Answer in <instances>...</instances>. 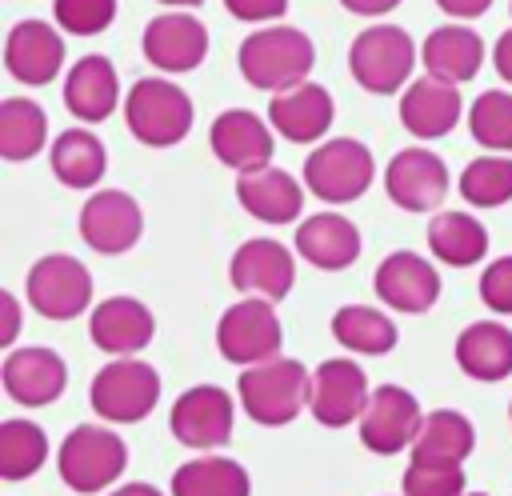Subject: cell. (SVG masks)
I'll return each instance as SVG.
<instances>
[{
	"mask_svg": "<svg viewBox=\"0 0 512 496\" xmlns=\"http://www.w3.org/2000/svg\"><path fill=\"white\" fill-rule=\"evenodd\" d=\"M236 64L252 88L284 92V88L308 80V72L316 64V48H312L308 32H300L292 24H264L252 36H244Z\"/></svg>",
	"mask_w": 512,
	"mask_h": 496,
	"instance_id": "6da1fadb",
	"label": "cell"
},
{
	"mask_svg": "<svg viewBox=\"0 0 512 496\" xmlns=\"http://www.w3.org/2000/svg\"><path fill=\"white\" fill-rule=\"evenodd\" d=\"M236 392H240V404L244 412L264 424V428H284L292 424L304 408H308V396H312V372L300 364V360H288V356H272L264 364H248L236 380Z\"/></svg>",
	"mask_w": 512,
	"mask_h": 496,
	"instance_id": "7a4b0ae2",
	"label": "cell"
},
{
	"mask_svg": "<svg viewBox=\"0 0 512 496\" xmlns=\"http://www.w3.org/2000/svg\"><path fill=\"white\" fill-rule=\"evenodd\" d=\"M124 120H128V132L140 144L172 148L192 132L196 112H192V96L180 84H172L164 76H144L128 88Z\"/></svg>",
	"mask_w": 512,
	"mask_h": 496,
	"instance_id": "3957f363",
	"label": "cell"
},
{
	"mask_svg": "<svg viewBox=\"0 0 512 496\" xmlns=\"http://www.w3.org/2000/svg\"><path fill=\"white\" fill-rule=\"evenodd\" d=\"M416 44L400 24H368L348 48L352 80L372 96H392L412 84Z\"/></svg>",
	"mask_w": 512,
	"mask_h": 496,
	"instance_id": "277c9868",
	"label": "cell"
},
{
	"mask_svg": "<svg viewBox=\"0 0 512 496\" xmlns=\"http://www.w3.org/2000/svg\"><path fill=\"white\" fill-rule=\"evenodd\" d=\"M124 468H128V444L104 424H76L56 456L60 480L80 496L108 488L112 480H120Z\"/></svg>",
	"mask_w": 512,
	"mask_h": 496,
	"instance_id": "5b68a950",
	"label": "cell"
},
{
	"mask_svg": "<svg viewBox=\"0 0 512 496\" xmlns=\"http://www.w3.org/2000/svg\"><path fill=\"white\" fill-rule=\"evenodd\" d=\"M88 404L112 424H136L160 404V372L132 356H112L88 384Z\"/></svg>",
	"mask_w": 512,
	"mask_h": 496,
	"instance_id": "8992f818",
	"label": "cell"
},
{
	"mask_svg": "<svg viewBox=\"0 0 512 496\" xmlns=\"http://www.w3.org/2000/svg\"><path fill=\"white\" fill-rule=\"evenodd\" d=\"M376 176V160L372 152L352 140V136H336V140H324L320 148L308 152L304 160V184L312 196H320L324 204H348V200H360L368 192Z\"/></svg>",
	"mask_w": 512,
	"mask_h": 496,
	"instance_id": "52a82bcc",
	"label": "cell"
},
{
	"mask_svg": "<svg viewBox=\"0 0 512 496\" xmlns=\"http://www.w3.org/2000/svg\"><path fill=\"white\" fill-rule=\"evenodd\" d=\"M280 340H284L280 316L264 296H248L224 308V316L216 320V348L228 364H240V368L280 356Z\"/></svg>",
	"mask_w": 512,
	"mask_h": 496,
	"instance_id": "ba28073f",
	"label": "cell"
},
{
	"mask_svg": "<svg viewBox=\"0 0 512 496\" xmlns=\"http://www.w3.org/2000/svg\"><path fill=\"white\" fill-rule=\"evenodd\" d=\"M24 292H28V304L40 316H48V320H76L92 304V276H88V268L76 256L52 252V256H40L28 268Z\"/></svg>",
	"mask_w": 512,
	"mask_h": 496,
	"instance_id": "9c48e42d",
	"label": "cell"
},
{
	"mask_svg": "<svg viewBox=\"0 0 512 496\" xmlns=\"http://www.w3.org/2000/svg\"><path fill=\"white\" fill-rule=\"evenodd\" d=\"M424 424L420 400L400 384H380L368 396V408L360 416V440L376 456H396L416 444V432Z\"/></svg>",
	"mask_w": 512,
	"mask_h": 496,
	"instance_id": "30bf717a",
	"label": "cell"
},
{
	"mask_svg": "<svg viewBox=\"0 0 512 496\" xmlns=\"http://www.w3.org/2000/svg\"><path fill=\"white\" fill-rule=\"evenodd\" d=\"M232 416H236V404H232V396L220 384H196V388H184L176 396L168 428H172V436L180 444L212 452V448L228 444Z\"/></svg>",
	"mask_w": 512,
	"mask_h": 496,
	"instance_id": "8fae6325",
	"label": "cell"
},
{
	"mask_svg": "<svg viewBox=\"0 0 512 496\" xmlns=\"http://www.w3.org/2000/svg\"><path fill=\"white\" fill-rule=\"evenodd\" d=\"M384 192L404 212H436L448 196V164L432 148H400L384 168Z\"/></svg>",
	"mask_w": 512,
	"mask_h": 496,
	"instance_id": "7c38bea8",
	"label": "cell"
},
{
	"mask_svg": "<svg viewBox=\"0 0 512 496\" xmlns=\"http://www.w3.org/2000/svg\"><path fill=\"white\" fill-rule=\"evenodd\" d=\"M140 232H144V212L120 188H96L80 208V236L100 256L128 252L140 240Z\"/></svg>",
	"mask_w": 512,
	"mask_h": 496,
	"instance_id": "4fadbf2b",
	"label": "cell"
},
{
	"mask_svg": "<svg viewBox=\"0 0 512 496\" xmlns=\"http://www.w3.org/2000/svg\"><path fill=\"white\" fill-rule=\"evenodd\" d=\"M368 376L356 360L348 356H332L312 372V396H308V412L316 416V424L324 428H344L352 420L364 416L368 408Z\"/></svg>",
	"mask_w": 512,
	"mask_h": 496,
	"instance_id": "5bb4252c",
	"label": "cell"
},
{
	"mask_svg": "<svg viewBox=\"0 0 512 496\" xmlns=\"http://www.w3.org/2000/svg\"><path fill=\"white\" fill-rule=\"evenodd\" d=\"M140 48L144 60L160 72H192L208 56V28L192 12H160L156 20L144 24Z\"/></svg>",
	"mask_w": 512,
	"mask_h": 496,
	"instance_id": "9a60e30c",
	"label": "cell"
},
{
	"mask_svg": "<svg viewBox=\"0 0 512 496\" xmlns=\"http://www.w3.org/2000/svg\"><path fill=\"white\" fill-rule=\"evenodd\" d=\"M4 68L20 84H52L64 68V36L60 24L48 20H16L4 40Z\"/></svg>",
	"mask_w": 512,
	"mask_h": 496,
	"instance_id": "2e32d148",
	"label": "cell"
},
{
	"mask_svg": "<svg viewBox=\"0 0 512 496\" xmlns=\"http://www.w3.org/2000/svg\"><path fill=\"white\" fill-rule=\"evenodd\" d=\"M0 380H4V392L16 404L44 408V404H52V400L64 396V388H68V364H64L60 352L40 348V344L12 348L8 360H4V368H0Z\"/></svg>",
	"mask_w": 512,
	"mask_h": 496,
	"instance_id": "e0dca14e",
	"label": "cell"
},
{
	"mask_svg": "<svg viewBox=\"0 0 512 496\" xmlns=\"http://www.w3.org/2000/svg\"><path fill=\"white\" fill-rule=\"evenodd\" d=\"M232 288L244 296L284 300L296 284V260L280 240H244L228 264Z\"/></svg>",
	"mask_w": 512,
	"mask_h": 496,
	"instance_id": "ac0fdd59",
	"label": "cell"
},
{
	"mask_svg": "<svg viewBox=\"0 0 512 496\" xmlns=\"http://www.w3.org/2000/svg\"><path fill=\"white\" fill-rule=\"evenodd\" d=\"M372 288H376V296H380L388 308L412 312V316L428 312V308L440 300V276H436V268H432L424 256L404 252V248H400V252H388V256L376 264Z\"/></svg>",
	"mask_w": 512,
	"mask_h": 496,
	"instance_id": "d6986e66",
	"label": "cell"
},
{
	"mask_svg": "<svg viewBox=\"0 0 512 496\" xmlns=\"http://www.w3.org/2000/svg\"><path fill=\"white\" fill-rule=\"evenodd\" d=\"M272 124H264L256 112L248 108H228L212 120L208 128V144H212V156L236 172H252V168H264L272 164V152H276V140H272Z\"/></svg>",
	"mask_w": 512,
	"mask_h": 496,
	"instance_id": "ffe728a7",
	"label": "cell"
},
{
	"mask_svg": "<svg viewBox=\"0 0 512 496\" xmlns=\"http://www.w3.org/2000/svg\"><path fill=\"white\" fill-rule=\"evenodd\" d=\"M332 116H336L332 92L312 80L272 92V104H268V124L292 144H316L332 128Z\"/></svg>",
	"mask_w": 512,
	"mask_h": 496,
	"instance_id": "44dd1931",
	"label": "cell"
},
{
	"mask_svg": "<svg viewBox=\"0 0 512 496\" xmlns=\"http://www.w3.org/2000/svg\"><path fill=\"white\" fill-rule=\"evenodd\" d=\"M464 100H460V84L436 80V76H420L400 92V124L416 136V140H440L460 124Z\"/></svg>",
	"mask_w": 512,
	"mask_h": 496,
	"instance_id": "7402d4cb",
	"label": "cell"
},
{
	"mask_svg": "<svg viewBox=\"0 0 512 496\" xmlns=\"http://www.w3.org/2000/svg\"><path fill=\"white\" fill-rule=\"evenodd\" d=\"M88 336L108 356H136L140 348L152 344L156 320H152V312L136 296H108V300H100L92 308Z\"/></svg>",
	"mask_w": 512,
	"mask_h": 496,
	"instance_id": "603a6c76",
	"label": "cell"
},
{
	"mask_svg": "<svg viewBox=\"0 0 512 496\" xmlns=\"http://www.w3.org/2000/svg\"><path fill=\"white\" fill-rule=\"evenodd\" d=\"M120 104V76L116 64L108 56H80L68 72H64V108L84 120V124H100L116 112Z\"/></svg>",
	"mask_w": 512,
	"mask_h": 496,
	"instance_id": "cb8c5ba5",
	"label": "cell"
},
{
	"mask_svg": "<svg viewBox=\"0 0 512 496\" xmlns=\"http://www.w3.org/2000/svg\"><path fill=\"white\" fill-rule=\"evenodd\" d=\"M236 200L248 216L264 220V224H288L304 212V188L288 168L264 164L252 172H240L236 180Z\"/></svg>",
	"mask_w": 512,
	"mask_h": 496,
	"instance_id": "d4e9b609",
	"label": "cell"
},
{
	"mask_svg": "<svg viewBox=\"0 0 512 496\" xmlns=\"http://www.w3.org/2000/svg\"><path fill=\"white\" fill-rule=\"evenodd\" d=\"M296 252L320 268V272H340V268H352L356 256H360V232L348 216L340 212H316L308 220H300L296 228Z\"/></svg>",
	"mask_w": 512,
	"mask_h": 496,
	"instance_id": "484cf974",
	"label": "cell"
},
{
	"mask_svg": "<svg viewBox=\"0 0 512 496\" xmlns=\"http://www.w3.org/2000/svg\"><path fill=\"white\" fill-rule=\"evenodd\" d=\"M420 60L428 68V76L448 80V84H464L480 72L484 64V40L468 28V24H440L428 32Z\"/></svg>",
	"mask_w": 512,
	"mask_h": 496,
	"instance_id": "4316f807",
	"label": "cell"
},
{
	"mask_svg": "<svg viewBox=\"0 0 512 496\" xmlns=\"http://www.w3.org/2000/svg\"><path fill=\"white\" fill-rule=\"evenodd\" d=\"M456 364L464 376L496 384L512 372V328L500 320H476L456 336Z\"/></svg>",
	"mask_w": 512,
	"mask_h": 496,
	"instance_id": "83f0119b",
	"label": "cell"
},
{
	"mask_svg": "<svg viewBox=\"0 0 512 496\" xmlns=\"http://www.w3.org/2000/svg\"><path fill=\"white\" fill-rule=\"evenodd\" d=\"M476 448V428L464 412L456 408H436V412H424V424L416 432V444H412V460H424V464H464Z\"/></svg>",
	"mask_w": 512,
	"mask_h": 496,
	"instance_id": "f1b7e54d",
	"label": "cell"
},
{
	"mask_svg": "<svg viewBox=\"0 0 512 496\" xmlns=\"http://www.w3.org/2000/svg\"><path fill=\"white\" fill-rule=\"evenodd\" d=\"M428 248L448 268H472L488 252V228L472 212H436L428 220Z\"/></svg>",
	"mask_w": 512,
	"mask_h": 496,
	"instance_id": "f546056e",
	"label": "cell"
},
{
	"mask_svg": "<svg viewBox=\"0 0 512 496\" xmlns=\"http://www.w3.org/2000/svg\"><path fill=\"white\" fill-rule=\"evenodd\" d=\"M48 160L64 188H92L108 168V148L88 128H64L52 140Z\"/></svg>",
	"mask_w": 512,
	"mask_h": 496,
	"instance_id": "4dcf8cb0",
	"label": "cell"
},
{
	"mask_svg": "<svg viewBox=\"0 0 512 496\" xmlns=\"http://www.w3.org/2000/svg\"><path fill=\"white\" fill-rule=\"evenodd\" d=\"M172 496H252V480L228 456H200L172 472Z\"/></svg>",
	"mask_w": 512,
	"mask_h": 496,
	"instance_id": "1f68e13d",
	"label": "cell"
},
{
	"mask_svg": "<svg viewBox=\"0 0 512 496\" xmlns=\"http://www.w3.org/2000/svg\"><path fill=\"white\" fill-rule=\"evenodd\" d=\"M48 140V116L28 96H8L0 104V156L4 160H32Z\"/></svg>",
	"mask_w": 512,
	"mask_h": 496,
	"instance_id": "d6a6232c",
	"label": "cell"
},
{
	"mask_svg": "<svg viewBox=\"0 0 512 496\" xmlns=\"http://www.w3.org/2000/svg\"><path fill=\"white\" fill-rule=\"evenodd\" d=\"M332 336L344 348L360 352V356H384V352L396 348V324L380 308H368V304H344V308H336Z\"/></svg>",
	"mask_w": 512,
	"mask_h": 496,
	"instance_id": "836d02e7",
	"label": "cell"
},
{
	"mask_svg": "<svg viewBox=\"0 0 512 496\" xmlns=\"http://www.w3.org/2000/svg\"><path fill=\"white\" fill-rule=\"evenodd\" d=\"M48 460V436L32 420H4L0 424V476L28 480Z\"/></svg>",
	"mask_w": 512,
	"mask_h": 496,
	"instance_id": "e575fe53",
	"label": "cell"
},
{
	"mask_svg": "<svg viewBox=\"0 0 512 496\" xmlns=\"http://www.w3.org/2000/svg\"><path fill=\"white\" fill-rule=\"evenodd\" d=\"M460 196L472 208H500L512 200V156L508 152H488L476 156L460 172Z\"/></svg>",
	"mask_w": 512,
	"mask_h": 496,
	"instance_id": "d590c367",
	"label": "cell"
},
{
	"mask_svg": "<svg viewBox=\"0 0 512 496\" xmlns=\"http://www.w3.org/2000/svg\"><path fill=\"white\" fill-rule=\"evenodd\" d=\"M468 132L480 148L512 156V92H504V88L480 92L468 108Z\"/></svg>",
	"mask_w": 512,
	"mask_h": 496,
	"instance_id": "8d00e7d4",
	"label": "cell"
},
{
	"mask_svg": "<svg viewBox=\"0 0 512 496\" xmlns=\"http://www.w3.org/2000/svg\"><path fill=\"white\" fill-rule=\"evenodd\" d=\"M404 496H468L464 492V468L460 464H424L412 460L400 480Z\"/></svg>",
	"mask_w": 512,
	"mask_h": 496,
	"instance_id": "74e56055",
	"label": "cell"
},
{
	"mask_svg": "<svg viewBox=\"0 0 512 496\" xmlns=\"http://www.w3.org/2000/svg\"><path fill=\"white\" fill-rule=\"evenodd\" d=\"M52 20L68 36H96L116 20V0H52Z\"/></svg>",
	"mask_w": 512,
	"mask_h": 496,
	"instance_id": "f35d334b",
	"label": "cell"
},
{
	"mask_svg": "<svg viewBox=\"0 0 512 496\" xmlns=\"http://www.w3.org/2000/svg\"><path fill=\"white\" fill-rule=\"evenodd\" d=\"M480 300L500 312L512 316V256H496L484 272H480Z\"/></svg>",
	"mask_w": 512,
	"mask_h": 496,
	"instance_id": "ab89813d",
	"label": "cell"
},
{
	"mask_svg": "<svg viewBox=\"0 0 512 496\" xmlns=\"http://www.w3.org/2000/svg\"><path fill=\"white\" fill-rule=\"evenodd\" d=\"M224 8L244 24H264V20H280L288 12V0H224Z\"/></svg>",
	"mask_w": 512,
	"mask_h": 496,
	"instance_id": "60d3db41",
	"label": "cell"
},
{
	"mask_svg": "<svg viewBox=\"0 0 512 496\" xmlns=\"http://www.w3.org/2000/svg\"><path fill=\"white\" fill-rule=\"evenodd\" d=\"M440 12H448L452 20H476L492 8V0H436Z\"/></svg>",
	"mask_w": 512,
	"mask_h": 496,
	"instance_id": "b9f144b4",
	"label": "cell"
},
{
	"mask_svg": "<svg viewBox=\"0 0 512 496\" xmlns=\"http://www.w3.org/2000/svg\"><path fill=\"white\" fill-rule=\"evenodd\" d=\"M0 312H4L0 344H12V340H16V332H20V308H16V296H12V292H0Z\"/></svg>",
	"mask_w": 512,
	"mask_h": 496,
	"instance_id": "7bdbcfd3",
	"label": "cell"
},
{
	"mask_svg": "<svg viewBox=\"0 0 512 496\" xmlns=\"http://www.w3.org/2000/svg\"><path fill=\"white\" fill-rule=\"evenodd\" d=\"M492 64H496L500 80H504V84H512V28H508V32H500V40H496V48H492Z\"/></svg>",
	"mask_w": 512,
	"mask_h": 496,
	"instance_id": "ee69618b",
	"label": "cell"
},
{
	"mask_svg": "<svg viewBox=\"0 0 512 496\" xmlns=\"http://www.w3.org/2000/svg\"><path fill=\"white\" fill-rule=\"evenodd\" d=\"M352 16H384V12H392L400 0H340Z\"/></svg>",
	"mask_w": 512,
	"mask_h": 496,
	"instance_id": "f6af8a7d",
	"label": "cell"
},
{
	"mask_svg": "<svg viewBox=\"0 0 512 496\" xmlns=\"http://www.w3.org/2000/svg\"><path fill=\"white\" fill-rule=\"evenodd\" d=\"M108 496H164V492L152 488V484H144V480H136V484H120V488L108 492Z\"/></svg>",
	"mask_w": 512,
	"mask_h": 496,
	"instance_id": "bcb514c9",
	"label": "cell"
},
{
	"mask_svg": "<svg viewBox=\"0 0 512 496\" xmlns=\"http://www.w3.org/2000/svg\"><path fill=\"white\" fill-rule=\"evenodd\" d=\"M160 4H168V8H196V4H204V0H160Z\"/></svg>",
	"mask_w": 512,
	"mask_h": 496,
	"instance_id": "7dc6e473",
	"label": "cell"
},
{
	"mask_svg": "<svg viewBox=\"0 0 512 496\" xmlns=\"http://www.w3.org/2000/svg\"><path fill=\"white\" fill-rule=\"evenodd\" d=\"M468 496H488V492H468Z\"/></svg>",
	"mask_w": 512,
	"mask_h": 496,
	"instance_id": "c3c4849f",
	"label": "cell"
},
{
	"mask_svg": "<svg viewBox=\"0 0 512 496\" xmlns=\"http://www.w3.org/2000/svg\"><path fill=\"white\" fill-rule=\"evenodd\" d=\"M508 416H512V404H508Z\"/></svg>",
	"mask_w": 512,
	"mask_h": 496,
	"instance_id": "681fc988",
	"label": "cell"
}]
</instances>
